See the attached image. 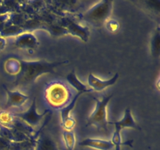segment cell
I'll return each instance as SVG.
<instances>
[{"label": "cell", "instance_id": "cell-1", "mask_svg": "<svg viewBox=\"0 0 160 150\" xmlns=\"http://www.w3.org/2000/svg\"><path fill=\"white\" fill-rule=\"evenodd\" d=\"M20 70L17 76L14 85H26L34 83L38 77L44 73H55V69L59 66L67 64L68 60L50 62L44 59L26 61L20 59Z\"/></svg>", "mask_w": 160, "mask_h": 150}, {"label": "cell", "instance_id": "cell-2", "mask_svg": "<svg viewBox=\"0 0 160 150\" xmlns=\"http://www.w3.org/2000/svg\"><path fill=\"white\" fill-rule=\"evenodd\" d=\"M43 96L49 107L61 110L71 102L74 95L67 83L62 81H52L46 84Z\"/></svg>", "mask_w": 160, "mask_h": 150}, {"label": "cell", "instance_id": "cell-3", "mask_svg": "<svg viewBox=\"0 0 160 150\" xmlns=\"http://www.w3.org/2000/svg\"><path fill=\"white\" fill-rule=\"evenodd\" d=\"M113 2L109 0H102L94 5L92 8L86 11L81 19L93 26L99 28L105 24L112 14Z\"/></svg>", "mask_w": 160, "mask_h": 150}, {"label": "cell", "instance_id": "cell-4", "mask_svg": "<svg viewBox=\"0 0 160 150\" xmlns=\"http://www.w3.org/2000/svg\"><path fill=\"white\" fill-rule=\"evenodd\" d=\"M112 95H105L102 99L92 96L95 101V108L93 112L88 119L86 127L94 126L98 129L107 131V126L109 124L107 118V105L112 98Z\"/></svg>", "mask_w": 160, "mask_h": 150}, {"label": "cell", "instance_id": "cell-5", "mask_svg": "<svg viewBox=\"0 0 160 150\" xmlns=\"http://www.w3.org/2000/svg\"><path fill=\"white\" fill-rule=\"evenodd\" d=\"M49 112L48 109H46L42 113H38L37 112V106H36V99L35 98L33 100L32 103H31V106L29 109L23 112H19V113H13L14 117H17V118L20 119V120H23L26 122L28 125L31 127H35L40 123L42 121V118L45 115H46L48 112Z\"/></svg>", "mask_w": 160, "mask_h": 150}, {"label": "cell", "instance_id": "cell-6", "mask_svg": "<svg viewBox=\"0 0 160 150\" xmlns=\"http://www.w3.org/2000/svg\"><path fill=\"white\" fill-rule=\"evenodd\" d=\"M81 95H82V93H80V92L75 94L74 97L71 100V102L60 110L61 124H62V127L65 131H73L75 125H76V120L73 117H71L70 112L74 108L77 101Z\"/></svg>", "mask_w": 160, "mask_h": 150}, {"label": "cell", "instance_id": "cell-7", "mask_svg": "<svg viewBox=\"0 0 160 150\" xmlns=\"http://www.w3.org/2000/svg\"><path fill=\"white\" fill-rule=\"evenodd\" d=\"M14 45L17 48L27 50H34L39 45V42L32 33L26 32L16 37Z\"/></svg>", "mask_w": 160, "mask_h": 150}, {"label": "cell", "instance_id": "cell-8", "mask_svg": "<svg viewBox=\"0 0 160 150\" xmlns=\"http://www.w3.org/2000/svg\"><path fill=\"white\" fill-rule=\"evenodd\" d=\"M119 73H115V75H114L111 79L106 80V81L99 79V78L95 77V75L92 74V73H89L88 78V83L89 87H90V88L92 89V91L102 92V91L107 88L108 87H110V86L115 84L116 83H117Z\"/></svg>", "mask_w": 160, "mask_h": 150}, {"label": "cell", "instance_id": "cell-9", "mask_svg": "<svg viewBox=\"0 0 160 150\" xmlns=\"http://www.w3.org/2000/svg\"><path fill=\"white\" fill-rule=\"evenodd\" d=\"M66 31L67 33L71 34L73 36L78 37L83 42H88L90 35V30L88 27L81 26L75 22L71 21L70 20H67L66 24Z\"/></svg>", "mask_w": 160, "mask_h": 150}, {"label": "cell", "instance_id": "cell-10", "mask_svg": "<svg viewBox=\"0 0 160 150\" xmlns=\"http://www.w3.org/2000/svg\"><path fill=\"white\" fill-rule=\"evenodd\" d=\"M3 88L7 94V102L6 107H21L28 100L29 97L18 91H11L3 84Z\"/></svg>", "mask_w": 160, "mask_h": 150}, {"label": "cell", "instance_id": "cell-11", "mask_svg": "<svg viewBox=\"0 0 160 150\" xmlns=\"http://www.w3.org/2000/svg\"><path fill=\"white\" fill-rule=\"evenodd\" d=\"M109 124H112L115 126V130L119 131H121L122 129L124 128H133V129L142 131V128L134 121V117H133L131 110L130 108H127L124 112V117L122 120L117 122H110Z\"/></svg>", "mask_w": 160, "mask_h": 150}, {"label": "cell", "instance_id": "cell-12", "mask_svg": "<svg viewBox=\"0 0 160 150\" xmlns=\"http://www.w3.org/2000/svg\"><path fill=\"white\" fill-rule=\"evenodd\" d=\"M79 145L98 150H111L114 148L110 140H102V139L91 138H88L81 141L79 143Z\"/></svg>", "mask_w": 160, "mask_h": 150}, {"label": "cell", "instance_id": "cell-13", "mask_svg": "<svg viewBox=\"0 0 160 150\" xmlns=\"http://www.w3.org/2000/svg\"><path fill=\"white\" fill-rule=\"evenodd\" d=\"M67 83L70 84V87L73 88L78 92L80 93H92L93 91L91 88H88L87 86L84 84H83L81 81L77 77L76 73H75V70H73L66 78Z\"/></svg>", "mask_w": 160, "mask_h": 150}, {"label": "cell", "instance_id": "cell-14", "mask_svg": "<svg viewBox=\"0 0 160 150\" xmlns=\"http://www.w3.org/2000/svg\"><path fill=\"white\" fill-rule=\"evenodd\" d=\"M36 150H59V148L49 136L43 134L38 141Z\"/></svg>", "mask_w": 160, "mask_h": 150}, {"label": "cell", "instance_id": "cell-15", "mask_svg": "<svg viewBox=\"0 0 160 150\" xmlns=\"http://www.w3.org/2000/svg\"><path fill=\"white\" fill-rule=\"evenodd\" d=\"M16 117L13 113L6 110H0V125L5 128H13Z\"/></svg>", "mask_w": 160, "mask_h": 150}, {"label": "cell", "instance_id": "cell-16", "mask_svg": "<svg viewBox=\"0 0 160 150\" xmlns=\"http://www.w3.org/2000/svg\"><path fill=\"white\" fill-rule=\"evenodd\" d=\"M5 70L10 75H18L20 70V59L12 58L8 59L5 63Z\"/></svg>", "mask_w": 160, "mask_h": 150}, {"label": "cell", "instance_id": "cell-17", "mask_svg": "<svg viewBox=\"0 0 160 150\" xmlns=\"http://www.w3.org/2000/svg\"><path fill=\"white\" fill-rule=\"evenodd\" d=\"M111 142L113 145L114 148H115L116 150H120V147L122 145H129V146L132 147V140L128 141V142H123V140H122L121 137V131H119L117 130H115L113 134H112V137L111 138Z\"/></svg>", "mask_w": 160, "mask_h": 150}, {"label": "cell", "instance_id": "cell-18", "mask_svg": "<svg viewBox=\"0 0 160 150\" xmlns=\"http://www.w3.org/2000/svg\"><path fill=\"white\" fill-rule=\"evenodd\" d=\"M65 145L68 150H73L76 145V137L73 131H65L62 132Z\"/></svg>", "mask_w": 160, "mask_h": 150}, {"label": "cell", "instance_id": "cell-19", "mask_svg": "<svg viewBox=\"0 0 160 150\" xmlns=\"http://www.w3.org/2000/svg\"><path fill=\"white\" fill-rule=\"evenodd\" d=\"M151 51L153 57L157 58L159 56V28H157L151 41Z\"/></svg>", "mask_w": 160, "mask_h": 150}, {"label": "cell", "instance_id": "cell-20", "mask_svg": "<svg viewBox=\"0 0 160 150\" xmlns=\"http://www.w3.org/2000/svg\"><path fill=\"white\" fill-rule=\"evenodd\" d=\"M106 29L112 33L117 32L120 29V23L117 20L114 19H109L105 23Z\"/></svg>", "mask_w": 160, "mask_h": 150}, {"label": "cell", "instance_id": "cell-21", "mask_svg": "<svg viewBox=\"0 0 160 150\" xmlns=\"http://www.w3.org/2000/svg\"><path fill=\"white\" fill-rule=\"evenodd\" d=\"M6 44H7V42H6V39L5 38L0 36V52L4 50V48H6Z\"/></svg>", "mask_w": 160, "mask_h": 150}, {"label": "cell", "instance_id": "cell-22", "mask_svg": "<svg viewBox=\"0 0 160 150\" xmlns=\"http://www.w3.org/2000/svg\"><path fill=\"white\" fill-rule=\"evenodd\" d=\"M0 131H1V129H0Z\"/></svg>", "mask_w": 160, "mask_h": 150}, {"label": "cell", "instance_id": "cell-23", "mask_svg": "<svg viewBox=\"0 0 160 150\" xmlns=\"http://www.w3.org/2000/svg\"><path fill=\"white\" fill-rule=\"evenodd\" d=\"M0 110H1V109H0Z\"/></svg>", "mask_w": 160, "mask_h": 150}]
</instances>
